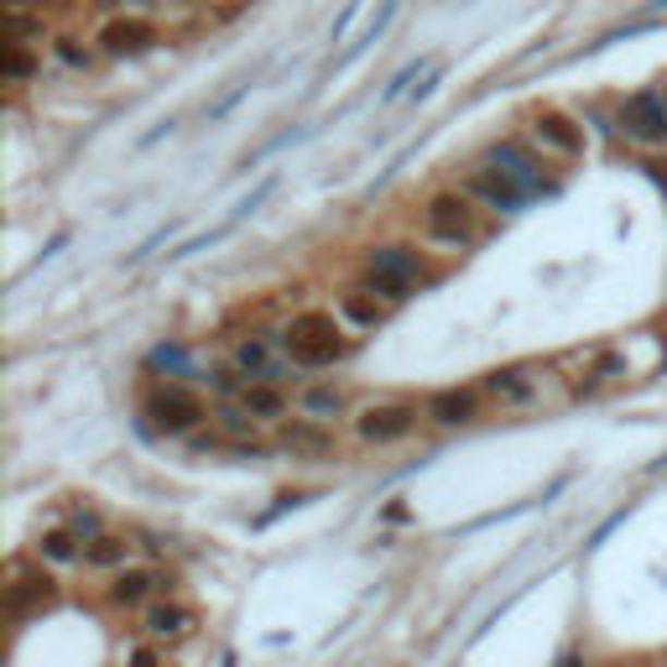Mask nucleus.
<instances>
[{"label": "nucleus", "instance_id": "6ab92c4d", "mask_svg": "<svg viewBox=\"0 0 667 667\" xmlns=\"http://www.w3.org/2000/svg\"><path fill=\"white\" fill-rule=\"evenodd\" d=\"M84 569H99V573H120L131 569V543L116 537V532H99L84 543Z\"/></svg>", "mask_w": 667, "mask_h": 667}, {"label": "nucleus", "instance_id": "f03ea898", "mask_svg": "<svg viewBox=\"0 0 667 667\" xmlns=\"http://www.w3.org/2000/svg\"><path fill=\"white\" fill-rule=\"evenodd\" d=\"M365 277H371V287H376L381 298L402 303V298H412L417 287L428 282V266H423L417 251H407V245H376V251L365 256Z\"/></svg>", "mask_w": 667, "mask_h": 667}, {"label": "nucleus", "instance_id": "393cba45", "mask_svg": "<svg viewBox=\"0 0 667 667\" xmlns=\"http://www.w3.org/2000/svg\"><path fill=\"white\" fill-rule=\"evenodd\" d=\"M37 73V58H32V43H11V58H5V78L11 84H26Z\"/></svg>", "mask_w": 667, "mask_h": 667}, {"label": "nucleus", "instance_id": "cd10ccee", "mask_svg": "<svg viewBox=\"0 0 667 667\" xmlns=\"http://www.w3.org/2000/svg\"><path fill=\"white\" fill-rule=\"evenodd\" d=\"M663 99H667V89H663Z\"/></svg>", "mask_w": 667, "mask_h": 667}, {"label": "nucleus", "instance_id": "423d86ee", "mask_svg": "<svg viewBox=\"0 0 667 667\" xmlns=\"http://www.w3.org/2000/svg\"><path fill=\"white\" fill-rule=\"evenodd\" d=\"M532 146L543 151V157H558V162H579L584 157V125H573L563 110H543V116H532Z\"/></svg>", "mask_w": 667, "mask_h": 667}, {"label": "nucleus", "instance_id": "f3484780", "mask_svg": "<svg viewBox=\"0 0 667 667\" xmlns=\"http://www.w3.org/2000/svg\"><path fill=\"white\" fill-rule=\"evenodd\" d=\"M292 407H298V417L329 423V417H344V412H350V397H344L333 381H318V386H303V391L292 397Z\"/></svg>", "mask_w": 667, "mask_h": 667}, {"label": "nucleus", "instance_id": "4be33fe9", "mask_svg": "<svg viewBox=\"0 0 667 667\" xmlns=\"http://www.w3.org/2000/svg\"><path fill=\"white\" fill-rule=\"evenodd\" d=\"M48 599H52V579H48V573H37V579H11V590H5L11 616H26V605H48Z\"/></svg>", "mask_w": 667, "mask_h": 667}, {"label": "nucleus", "instance_id": "b1692460", "mask_svg": "<svg viewBox=\"0 0 667 667\" xmlns=\"http://www.w3.org/2000/svg\"><path fill=\"white\" fill-rule=\"evenodd\" d=\"M52 52H58V63H63V69H73V73H84L89 63H95V52L84 48L78 37H52Z\"/></svg>", "mask_w": 667, "mask_h": 667}, {"label": "nucleus", "instance_id": "ddd939ff", "mask_svg": "<svg viewBox=\"0 0 667 667\" xmlns=\"http://www.w3.org/2000/svg\"><path fill=\"white\" fill-rule=\"evenodd\" d=\"M485 167H490L496 178H506V183H511V189L522 193V198H532V193H543V172H537V162L526 157L522 146H511V142L490 146V157H485Z\"/></svg>", "mask_w": 667, "mask_h": 667}, {"label": "nucleus", "instance_id": "0eeeda50", "mask_svg": "<svg viewBox=\"0 0 667 667\" xmlns=\"http://www.w3.org/2000/svg\"><path fill=\"white\" fill-rule=\"evenodd\" d=\"M230 360H235V371L245 376V381H271V386L282 381L287 365H292V360H287V350H282V339H266V333L240 339Z\"/></svg>", "mask_w": 667, "mask_h": 667}, {"label": "nucleus", "instance_id": "7ed1b4c3", "mask_svg": "<svg viewBox=\"0 0 667 667\" xmlns=\"http://www.w3.org/2000/svg\"><path fill=\"white\" fill-rule=\"evenodd\" d=\"M423 240L444 251H470L475 245V209L464 193H433L423 209Z\"/></svg>", "mask_w": 667, "mask_h": 667}, {"label": "nucleus", "instance_id": "6e6552de", "mask_svg": "<svg viewBox=\"0 0 667 667\" xmlns=\"http://www.w3.org/2000/svg\"><path fill=\"white\" fill-rule=\"evenodd\" d=\"M620 125H626V136L642 146H663L667 142V99L657 89H646V95H631L626 99V110H620Z\"/></svg>", "mask_w": 667, "mask_h": 667}, {"label": "nucleus", "instance_id": "aec40b11", "mask_svg": "<svg viewBox=\"0 0 667 667\" xmlns=\"http://www.w3.org/2000/svg\"><path fill=\"white\" fill-rule=\"evenodd\" d=\"M428 417L438 423V428H459V423H470V417H475V391H459V386H449V391H433V397H428Z\"/></svg>", "mask_w": 667, "mask_h": 667}, {"label": "nucleus", "instance_id": "4468645a", "mask_svg": "<svg viewBox=\"0 0 667 667\" xmlns=\"http://www.w3.org/2000/svg\"><path fill=\"white\" fill-rule=\"evenodd\" d=\"M142 636L157 646H172L183 642V636H193V610H183V605H167V599H151L142 610Z\"/></svg>", "mask_w": 667, "mask_h": 667}, {"label": "nucleus", "instance_id": "bb28decb", "mask_svg": "<svg viewBox=\"0 0 667 667\" xmlns=\"http://www.w3.org/2000/svg\"><path fill=\"white\" fill-rule=\"evenodd\" d=\"M125 667H162V646L157 642H136L125 652Z\"/></svg>", "mask_w": 667, "mask_h": 667}, {"label": "nucleus", "instance_id": "20e7f679", "mask_svg": "<svg viewBox=\"0 0 667 667\" xmlns=\"http://www.w3.org/2000/svg\"><path fill=\"white\" fill-rule=\"evenodd\" d=\"M412 428H417V407L412 402H371L355 412V438L360 444H376V449L402 444Z\"/></svg>", "mask_w": 667, "mask_h": 667}, {"label": "nucleus", "instance_id": "1a4fd4ad", "mask_svg": "<svg viewBox=\"0 0 667 667\" xmlns=\"http://www.w3.org/2000/svg\"><path fill=\"white\" fill-rule=\"evenodd\" d=\"M485 397H490V402H500L506 412H532V407L543 402V386H537V376H532V371H522V365H506V371H490V376H485Z\"/></svg>", "mask_w": 667, "mask_h": 667}, {"label": "nucleus", "instance_id": "9b49d317", "mask_svg": "<svg viewBox=\"0 0 667 667\" xmlns=\"http://www.w3.org/2000/svg\"><path fill=\"white\" fill-rule=\"evenodd\" d=\"M277 449L292 459H329L333 453V433L329 423H313V417H287L277 428Z\"/></svg>", "mask_w": 667, "mask_h": 667}, {"label": "nucleus", "instance_id": "412c9836", "mask_svg": "<svg viewBox=\"0 0 667 667\" xmlns=\"http://www.w3.org/2000/svg\"><path fill=\"white\" fill-rule=\"evenodd\" d=\"M37 558H43V563H58V569H69V563H84V537H78L73 526L43 532V537H37Z\"/></svg>", "mask_w": 667, "mask_h": 667}, {"label": "nucleus", "instance_id": "f257e3e1", "mask_svg": "<svg viewBox=\"0 0 667 667\" xmlns=\"http://www.w3.org/2000/svg\"><path fill=\"white\" fill-rule=\"evenodd\" d=\"M282 350L298 371H324V365H333V360H344L350 339H344V324H339L333 313L308 308L282 329Z\"/></svg>", "mask_w": 667, "mask_h": 667}, {"label": "nucleus", "instance_id": "a878e982", "mask_svg": "<svg viewBox=\"0 0 667 667\" xmlns=\"http://www.w3.org/2000/svg\"><path fill=\"white\" fill-rule=\"evenodd\" d=\"M433 73H438V63H412V69H402L397 78H391V84H386V95H381V99H402L407 89L417 84V78H433ZM417 89H423V84H417Z\"/></svg>", "mask_w": 667, "mask_h": 667}, {"label": "nucleus", "instance_id": "f8f14e48", "mask_svg": "<svg viewBox=\"0 0 667 667\" xmlns=\"http://www.w3.org/2000/svg\"><path fill=\"white\" fill-rule=\"evenodd\" d=\"M391 313V298H376V287H350L339 292V324L350 333H376Z\"/></svg>", "mask_w": 667, "mask_h": 667}, {"label": "nucleus", "instance_id": "dca6fc26", "mask_svg": "<svg viewBox=\"0 0 667 667\" xmlns=\"http://www.w3.org/2000/svg\"><path fill=\"white\" fill-rule=\"evenodd\" d=\"M235 407L251 423H287V397H282V386H271V381H245L235 391Z\"/></svg>", "mask_w": 667, "mask_h": 667}, {"label": "nucleus", "instance_id": "a211bd4d", "mask_svg": "<svg viewBox=\"0 0 667 667\" xmlns=\"http://www.w3.org/2000/svg\"><path fill=\"white\" fill-rule=\"evenodd\" d=\"M464 193H475V198H485V204H490V209H500V215H511V209H522V204H526L522 193L511 189L506 178H496L490 167H475V172L464 178Z\"/></svg>", "mask_w": 667, "mask_h": 667}, {"label": "nucleus", "instance_id": "2eb2a0df", "mask_svg": "<svg viewBox=\"0 0 667 667\" xmlns=\"http://www.w3.org/2000/svg\"><path fill=\"white\" fill-rule=\"evenodd\" d=\"M162 590H172V579H162L157 569H120L116 584H110V599L116 605H125V610H136V605H151V599L162 595Z\"/></svg>", "mask_w": 667, "mask_h": 667}, {"label": "nucleus", "instance_id": "39448f33", "mask_svg": "<svg viewBox=\"0 0 667 667\" xmlns=\"http://www.w3.org/2000/svg\"><path fill=\"white\" fill-rule=\"evenodd\" d=\"M146 417L162 433H193L209 412H204V402L193 397L189 386H157V391L146 397Z\"/></svg>", "mask_w": 667, "mask_h": 667}, {"label": "nucleus", "instance_id": "9d476101", "mask_svg": "<svg viewBox=\"0 0 667 667\" xmlns=\"http://www.w3.org/2000/svg\"><path fill=\"white\" fill-rule=\"evenodd\" d=\"M151 48H157V26L142 16H116L99 26V52H110V58H142Z\"/></svg>", "mask_w": 667, "mask_h": 667}, {"label": "nucleus", "instance_id": "5701e85b", "mask_svg": "<svg viewBox=\"0 0 667 667\" xmlns=\"http://www.w3.org/2000/svg\"><path fill=\"white\" fill-rule=\"evenodd\" d=\"M620 371H626V360H620V355H610V350H605V355H595V365L584 371V381H573V397H590V391H599V386H610Z\"/></svg>", "mask_w": 667, "mask_h": 667}]
</instances>
